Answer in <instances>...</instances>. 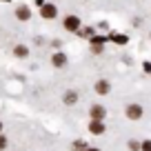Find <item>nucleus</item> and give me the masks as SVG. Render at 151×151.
<instances>
[{
    "label": "nucleus",
    "instance_id": "obj_1",
    "mask_svg": "<svg viewBox=\"0 0 151 151\" xmlns=\"http://www.w3.org/2000/svg\"><path fill=\"white\" fill-rule=\"evenodd\" d=\"M127 118L140 120L142 118V107H140V104H129V107H127Z\"/></svg>",
    "mask_w": 151,
    "mask_h": 151
},
{
    "label": "nucleus",
    "instance_id": "obj_2",
    "mask_svg": "<svg viewBox=\"0 0 151 151\" xmlns=\"http://www.w3.org/2000/svg\"><path fill=\"white\" fill-rule=\"evenodd\" d=\"M78 27H80V18H76V16H67V18H65V29H69V31H78Z\"/></svg>",
    "mask_w": 151,
    "mask_h": 151
},
{
    "label": "nucleus",
    "instance_id": "obj_3",
    "mask_svg": "<svg viewBox=\"0 0 151 151\" xmlns=\"http://www.w3.org/2000/svg\"><path fill=\"white\" fill-rule=\"evenodd\" d=\"M89 131H91V133H96V136L104 133V122H102V120H91V124H89Z\"/></svg>",
    "mask_w": 151,
    "mask_h": 151
},
{
    "label": "nucleus",
    "instance_id": "obj_4",
    "mask_svg": "<svg viewBox=\"0 0 151 151\" xmlns=\"http://www.w3.org/2000/svg\"><path fill=\"white\" fill-rule=\"evenodd\" d=\"M40 14H42V18L51 20V18H56V7H53V5H42Z\"/></svg>",
    "mask_w": 151,
    "mask_h": 151
},
{
    "label": "nucleus",
    "instance_id": "obj_5",
    "mask_svg": "<svg viewBox=\"0 0 151 151\" xmlns=\"http://www.w3.org/2000/svg\"><path fill=\"white\" fill-rule=\"evenodd\" d=\"M91 118H93V120H102L104 118V107L93 104V107H91Z\"/></svg>",
    "mask_w": 151,
    "mask_h": 151
},
{
    "label": "nucleus",
    "instance_id": "obj_6",
    "mask_svg": "<svg viewBox=\"0 0 151 151\" xmlns=\"http://www.w3.org/2000/svg\"><path fill=\"white\" fill-rule=\"evenodd\" d=\"M16 16H18V20H29L31 11H29V7H18V9H16Z\"/></svg>",
    "mask_w": 151,
    "mask_h": 151
},
{
    "label": "nucleus",
    "instance_id": "obj_7",
    "mask_svg": "<svg viewBox=\"0 0 151 151\" xmlns=\"http://www.w3.org/2000/svg\"><path fill=\"white\" fill-rule=\"evenodd\" d=\"M53 65H56V67H62V65H65V62H67V56H65V53H53Z\"/></svg>",
    "mask_w": 151,
    "mask_h": 151
},
{
    "label": "nucleus",
    "instance_id": "obj_8",
    "mask_svg": "<svg viewBox=\"0 0 151 151\" xmlns=\"http://www.w3.org/2000/svg\"><path fill=\"white\" fill-rule=\"evenodd\" d=\"M96 91H98V93H107L109 91V82L107 80H98L96 82Z\"/></svg>",
    "mask_w": 151,
    "mask_h": 151
},
{
    "label": "nucleus",
    "instance_id": "obj_9",
    "mask_svg": "<svg viewBox=\"0 0 151 151\" xmlns=\"http://www.w3.org/2000/svg\"><path fill=\"white\" fill-rule=\"evenodd\" d=\"M14 53H16L18 58H24L29 51H27V47H22V45H20V47H16V49H14Z\"/></svg>",
    "mask_w": 151,
    "mask_h": 151
},
{
    "label": "nucleus",
    "instance_id": "obj_10",
    "mask_svg": "<svg viewBox=\"0 0 151 151\" xmlns=\"http://www.w3.org/2000/svg\"><path fill=\"white\" fill-rule=\"evenodd\" d=\"M111 40H113V42H118V45H124V42H127V36H120V33H113V36H111Z\"/></svg>",
    "mask_w": 151,
    "mask_h": 151
},
{
    "label": "nucleus",
    "instance_id": "obj_11",
    "mask_svg": "<svg viewBox=\"0 0 151 151\" xmlns=\"http://www.w3.org/2000/svg\"><path fill=\"white\" fill-rule=\"evenodd\" d=\"M76 100H78V96H76V93H73V91H69V93H67V96H65V102H67V104H73V102H76Z\"/></svg>",
    "mask_w": 151,
    "mask_h": 151
},
{
    "label": "nucleus",
    "instance_id": "obj_12",
    "mask_svg": "<svg viewBox=\"0 0 151 151\" xmlns=\"http://www.w3.org/2000/svg\"><path fill=\"white\" fill-rule=\"evenodd\" d=\"M73 149H76V151H87V149H89V147H87V145H85V142H82V140H78V142H76V145H73Z\"/></svg>",
    "mask_w": 151,
    "mask_h": 151
},
{
    "label": "nucleus",
    "instance_id": "obj_13",
    "mask_svg": "<svg viewBox=\"0 0 151 151\" xmlns=\"http://www.w3.org/2000/svg\"><path fill=\"white\" fill-rule=\"evenodd\" d=\"M142 145H138V140H129V149H133V151H138Z\"/></svg>",
    "mask_w": 151,
    "mask_h": 151
},
{
    "label": "nucleus",
    "instance_id": "obj_14",
    "mask_svg": "<svg viewBox=\"0 0 151 151\" xmlns=\"http://www.w3.org/2000/svg\"><path fill=\"white\" fill-rule=\"evenodd\" d=\"M142 151H151V140H145L142 142V147H140Z\"/></svg>",
    "mask_w": 151,
    "mask_h": 151
},
{
    "label": "nucleus",
    "instance_id": "obj_15",
    "mask_svg": "<svg viewBox=\"0 0 151 151\" xmlns=\"http://www.w3.org/2000/svg\"><path fill=\"white\" fill-rule=\"evenodd\" d=\"M91 33H93L91 29H82V31H80V36H85V38H91Z\"/></svg>",
    "mask_w": 151,
    "mask_h": 151
},
{
    "label": "nucleus",
    "instance_id": "obj_16",
    "mask_svg": "<svg viewBox=\"0 0 151 151\" xmlns=\"http://www.w3.org/2000/svg\"><path fill=\"white\" fill-rule=\"evenodd\" d=\"M5 147H7V138H5V136H0V151L5 149Z\"/></svg>",
    "mask_w": 151,
    "mask_h": 151
},
{
    "label": "nucleus",
    "instance_id": "obj_17",
    "mask_svg": "<svg viewBox=\"0 0 151 151\" xmlns=\"http://www.w3.org/2000/svg\"><path fill=\"white\" fill-rule=\"evenodd\" d=\"M87 151H100V149H87Z\"/></svg>",
    "mask_w": 151,
    "mask_h": 151
},
{
    "label": "nucleus",
    "instance_id": "obj_18",
    "mask_svg": "<svg viewBox=\"0 0 151 151\" xmlns=\"http://www.w3.org/2000/svg\"><path fill=\"white\" fill-rule=\"evenodd\" d=\"M0 2H7V0H0Z\"/></svg>",
    "mask_w": 151,
    "mask_h": 151
},
{
    "label": "nucleus",
    "instance_id": "obj_19",
    "mask_svg": "<svg viewBox=\"0 0 151 151\" xmlns=\"http://www.w3.org/2000/svg\"><path fill=\"white\" fill-rule=\"evenodd\" d=\"M0 129H2V122H0Z\"/></svg>",
    "mask_w": 151,
    "mask_h": 151
}]
</instances>
